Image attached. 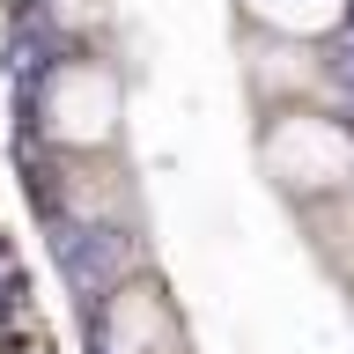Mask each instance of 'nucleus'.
I'll list each match as a JSON object with an SVG mask.
<instances>
[{
  "label": "nucleus",
  "instance_id": "obj_1",
  "mask_svg": "<svg viewBox=\"0 0 354 354\" xmlns=\"http://www.w3.org/2000/svg\"><path fill=\"white\" fill-rule=\"evenodd\" d=\"M37 126L44 140H59L74 155H96L118 140V74L96 59H66L44 74L37 88Z\"/></svg>",
  "mask_w": 354,
  "mask_h": 354
},
{
  "label": "nucleus",
  "instance_id": "obj_2",
  "mask_svg": "<svg viewBox=\"0 0 354 354\" xmlns=\"http://www.w3.org/2000/svg\"><path fill=\"white\" fill-rule=\"evenodd\" d=\"M266 22H281V30H325L339 15V0H251Z\"/></svg>",
  "mask_w": 354,
  "mask_h": 354
}]
</instances>
